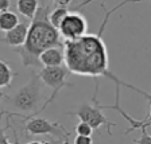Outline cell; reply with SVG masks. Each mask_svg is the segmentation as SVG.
Returning a JSON list of instances; mask_svg holds the SVG:
<instances>
[{
	"label": "cell",
	"instance_id": "cell-7",
	"mask_svg": "<svg viewBox=\"0 0 151 144\" xmlns=\"http://www.w3.org/2000/svg\"><path fill=\"white\" fill-rule=\"evenodd\" d=\"M58 31L63 39H76V38H80L84 34H86L88 22L82 14L77 12V11H74V12L69 11L61 22Z\"/></svg>",
	"mask_w": 151,
	"mask_h": 144
},
{
	"label": "cell",
	"instance_id": "cell-12",
	"mask_svg": "<svg viewBox=\"0 0 151 144\" xmlns=\"http://www.w3.org/2000/svg\"><path fill=\"white\" fill-rule=\"evenodd\" d=\"M38 4H39V0H18L16 1V9L24 18L32 19L35 12H37Z\"/></svg>",
	"mask_w": 151,
	"mask_h": 144
},
{
	"label": "cell",
	"instance_id": "cell-17",
	"mask_svg": "<svg viewBox=\"0 0 151 144\" xmlns=\"http://www.w3.org/2000/svg\"><path fill=\"white\" fill-rule=\"evenodd\" d=\"M74 143L76 144H91L92 138L89 135H81V133H77V136L74 138Z\"/></svg>",
	"mask_w": 151,
	"mask_h": 144
},
{
	"label": "cell",
	"instance_id": "cell-1",
	"mask_svg": "<svg viewBox=\"0 0 151 144\" xmlns=\"http://www.w3.org/2000/svg\"><path fill=\"white\" fill-rule=\"evenodd\" d=\"M129 0H124L115 8L107 11L105 7L101 4L105 9V16L103 19V23L100 26L97 34H84L82 37L76 38V39H65L63 41V63L69 73L76 75H82V77H105L111 80L115 84V86H126L136 93L142 94L143 97H147L148 93L145 90H140L139 88L134 86L131 84H127L123 80L109 72V58H108L107 44L103 39V32L105 30V26L108 23V19L112 14H115L117 9L124 7Z\"/></svg>",
	"mask_w": 151,
	"mask_h": 144
},
{
	"label": "cell",
	"instance_id": "cell-10",
	"mask_svg": "<svg viewBox=\"0 0 151 144\" xmlns=\"http://www.w3.org/2000/svg\"><path fill=\"white\" fill-rule=\"evenodd\" d=\"M39 62L42 66H61L63 65L62 47H49L39 54Z\"/></svg>",
	"mask_w": 151,
	"mask_h": 144
},
{
	"label": "cell",
	"instance_id": "cell-18",
	"mask_svg": "<svg viewBox=\"0 0 151 144\" xmlns=\"http://www.w3.org/2000/svg\"><path fill=\"white\" fill-rule=\"evenodd\" d=\"M3 115H4V112L0 113V121H1V116ZM8 143H9V139L6 135V129L1 128V125H0V144H8Z\"/></svg>",
	"mask_w": 151,
	"mask_h": 144
},
{
	"label": "cell",
	"instance_id": "cell-3",
	"mask_svg": "<svg viewBox=\"0 0 151 144\" xmlns=\"http://www.w3.org/2000/svg\"><path fill=\"white\" fill-rule=\"evenodd\" d=\"M42 81L37 72L31 73V78L24 86L15 92L12 96H7L6 98L11 100V104L15 109L22 113H27V116H32L37 110L42 98ZM19 115V117H27Z\"/></svg>",
	"mask_w": 151,
	"mask_h": 144
},
{
	"label": "cell",
	"instance_id": "cell-22",
	"mask_svg": "<svg viewBox=\"0 0 151 144\" xmlns=\"http://www.w3.org/2000/svg\"><path fill=\"white\" fill-rule=\"evenodd\" d=\"M6 97H7V94H4L3 92L0 90V100H1V98H6Z\"/></svg>",
	"mask_w": 151,
	"mask_h": 144
},
{
	"label": "cell",
	"instance_id": "cell-4",
	"mask_svg": "<svg viewBox=\"0 0 151 144\" xmlns=\"http://www.w3.org/2000/svg\"><path fill=\"white\" fill-rule=\"evenodd\" d=\"M97 90H99V82H96V90L92 97V105L88 104H82L81 107L76 112H68V115L72 116H77L81 121L88 123L93 129H100L101 127H107L108 135H112V127H116V123L109 121L107 117L104 116V113L101 112L100 102L97 101Z\"/></svg>",
	"mask_w": 151,
	"mask_h": 144
},
{
	"label": "cell",
	"instance_id": "cell-16",
	"mask_svg": "<svg viewBox=\"0 0 151 144\" xmlns=\"http://www.w3.org/2000/svg\"><path fill=\"white\" fill-rule=\"evenodd\" d=\"M142 136L139 139H135V143H140V144H151V136L147 133V127H142Z\"/></svg>",
	"mask_w": 151,
	"mask_h": 144
},
{
	"label": "cell",
	"instance_id": "cell-20",
	"mask_svg": "<svg viewBox=\"0 0 151 144\" xmlns=\"http://www.w3.org/2000/svg\"><path fill=\"white\" fill-rule=\"evenodd\" d=\"M55 6H62V7H68L70 3H72V0H51Z\"/></svg>",
	"mask_w": 151,
	"mask_h": 144
},
{
	"label": "cell",
	"instance_id": "cell-13",
	"mask_svg": "<svg viewBox=\"0 0 151 144\" xmlns=\"http://www.w3.org/2000/svg\"><path fill=\"white\" fill-rule=\"evenodd\" d=\"M19 22L20 20H19L18 15L15 12H12V11L7 9V11L0 12V31L3 32L8 31V30L15 27Z\"/></svg>",
	"mask_w": 151,
	"mask_h": 144
},
{
	"label": "cell",
	"instance_id": "cell-21",
	"mask_svg": "<svg viewBox=\"0 0 151 144\" xmlns=\"http://www.w3.org/2000/svg\"><path fill=\"white\" fill-rule=\"evenodd\" d=\"M92 1H94V0H85V1H82L81 4H78V6H77V9H81L82 7H85V6H88L89 3H92ZM103 1H105V0H103ZM151 1V0H150Z\"/></svg>",
	"mask_w": 151,
	"mask_h": 144
},
{
	"label": "cell",
	"instance_id": "cell-9",
	"mask_svg": "<svg viewBox=\"0 0 151 144\" xmlns=\"http://www.w3.org/2000/svg\"><path fill=\"white\" fill-rule=\"evenodd\" d=\"M28 31V24L26 22H19L14 28L8 30L4 32V37L0 38V42L6 43L7 46L11 47H18L22 46L26 41Z\"/></svg>",
	"mask_w": 151,
	"mask_h": 144
},
{
	"label": "cell",
	"instance_id": "cell-6",
	"mask_svg": "<svg viewBox=\"0 0 151 144\" xmlns=\"http://www.w3.org/2000/svg\"><path fill=\"white\" fill-rule=\"evenodd\" d=\"M68 74H69V70L66 69V66H63V65H61V66H43V69L38 73L41 81L43 82L45 85L50 86V88L53 89V93H51L50 97L47 98L46 102L43 104V107L39 109V112H37V115L41 113L49 104L53 102V100L55 98V96L58 94V92H60L61 89H63L65 86H73V84L66 82Z\"/></svg>",
	"mask_w": 151,
	"mask_h": 144
},
{
	"label": "cell",
	"instance_id": "cell-8",
	"mask_svg": "<svg viewBox=\"0 0 151 144\" xmlns=\"http://www.w3.org/2000/svg\"><path fill=\"white\" fill-rule=\"evenodd\" d=\"M119 97H120V94H115V105H101L100 104V108L101 109H113V110H117V112L122 115L124 119L128 121V124L131 127H129L128 129H126V135H128L129 132L132 131H135V129H140L142 127H150L151 125V93H148V96L146 98L148 100V113L146 115L145 119H142V120H136L134 119V117H131L129 115H127L124 110L122 109V107H120V104H119Z\"/></svg>",
	"mask_w": 151,
	"mask_h": 144
},
{
	"label": "cell",
	"instance_id": "cell-5",
	"mask_svg": "<svg viewBox=\"0 0 151 144\" xmlns=\"http://www.w3.org/2000/svg\"><path fill=\"white\" fill-rule=\"evenodd\" d=\"M24 131L27 132V135H50L51 138H55L58 141H65L68 143L70 133L69 131L60 123L50 121L43 117H34V116H28L26 117Z\"/></svg>",
	"mask_w": 151,
	"mask_h": 144
},
{
	"label": "cell",
	"instance_id": "cell-11",
	"mask_svg": "<svg viewBox=\"0 0 151 144\" xmlns=\"http://www.w3.org/2000/svg\"><path fill=\"white\" fill-rule=\"evenodd\" d=\"M16 75H18V73L14 72L11 69V66L0 58V89L8 88Z\"/></svg>",
	"mask_w": 151,
	"mask_h": 144
},
{
	"label": "cell",
	"instance_id": "cell-15",
	"mask_svg": "<svg viewBox=\"0 0 151 144\" xmlns=\"http://www.w3.org/2000/svg\"><path fill=\"white\" fill-rule=\"evenodd\" d=\"M76 132L77 133H81V135H92V132H93V128L89 125L88 123L85 121H80L77 125H76Z\"/></svg>",
	"mask_w": 151,
	"mask_h": 144
},
{
	"label": "cell",
	"instance_id": "cell-19",
	"mask_svg": "<svg viewBox=\"0 0 151 144\" xmlns=\"http://www.w3.org/2000/svg\"><path fill=\"white\" fill-rule=\"evenodd\" d=\"M11 6V0H0V12L7 11Z\"/></svg>",
	"mask_w": 151,
	"mask_h": 144
},
{
	"label": "cell",
	"instance_id": "cell-2",
	"mask_svg": "<svg viewBox=\"0 0 151 144\" xmlns=\"http://www.w3.org/2000/svg\"><path fill=\"white\" fill-rule=\"evenodd\" d=\"M50 4L39 0L37 12L28 26L26 41L22 46L15 47V51L20 55L22 65L26 67H38L41 66L39 54L49 47H62L63 42L58 28H55L49 20Z\"/></svg>",
	"mask_w": 151,
	"mask_h": 144
},
{
	"label": "cell",
	"instance_id": "cell-14",
	"mask_svg": "<svg viewBox=\"0 0 151 144\" xmlns=\"http://www.w3.org/2000/svg\"><path fill=\"white\" fill-rule=\"evenodd\" d=\"M69 12L68 7H62V6H57L54 9L50 11V15H49V20L50 23L54 26L55 28L60 27L61 22L63 20V18L66 16V14Z\"/></svg>",
	"mask_w": 151,
	"mask_h": 144
}]
</instances>
